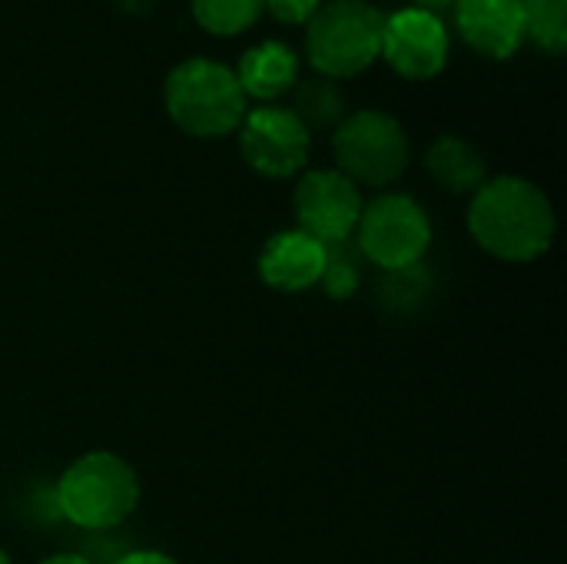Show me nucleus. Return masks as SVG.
<instances>
[{"label": "nucleus", "instance_id": "5", "mask_svg": "<svg viewBox=\"0 0 567 564\" xmlns=\"http://www.w3.org/2000/svg\"><path fill=\"white\" fill-rule=\"evenodd\" d=\"M332 153L339 173L355 186H385L395 183L412 156L405 126L382 110H359L346 116L332 133Z\"/></svg>", "mask_w": 567, "mask_h": 564}, {"label": "nucleus", "instance_id": "16", "mask_svg": "<svg viewBox=\"0 0 567 564\" xmlns=\"http://www.w3.org/2000/svg\"><path fill=\"white\" fill-rule=\"evenodd\" d=\"M525 37L538 47L561 53L567 43V0H522Z\"/></svg>", "mask_w": 567, "mask_h": 564}, {"label": "nucleus", "instance_id": "6", "mask_svg": "<svg viewBox=\"0 0 567 564\" xmlns=\"http://www.w3.org/2000/svg\"><path fill=\"white\" fill-rule=\"evenodd\" d=\"M355 236L369 263H375L385 273H399L422 263L432 243V223L412 196L385 193L362 206Z\"/></svg>", "mask_w": 567, "mask_h": 564}, {"label": "nucleus", "instance_id": "10", "mask_svg": "<svg viewBox=\"0 0 567 564\" xmlns=\"http://www.w3.org/2000/svg\"><path fill=\"white\" fill-rule=\"evenodd\" d=\"M329 263V246L302 229H286L266 239L259 253V276L269 289L302 293L322 283Z\"/></svg>", "mask_w": 567, "mask_h": 564}, {"label": "nucleus", "instance_id": "20", "mask_svg": "<svg viewBox=\"0 0 567 564\" xmlns=\"http://www.w3.org/2000/svg\"><path fill=\"white\" fill-rule=\"evenodd\" d=\"M123 10H130V13H146L150 7H153V0H116Z\"/></svg>", "mask_w": 567, "mask_h": 564}, {"label": "nucleus", "instance_id": "7", "mask_svg": "<svg viewBox=\"0 0 567 564\" xmlns=\"http://www.w3.org/2000/svg\"><path fill=\"white\" fill-rule=\"evenodd\" d=\"M312 133L289 106H256L239 123V150L246 163L272 180L296 176L309 163Z\"/></svg>", "mask_w": 567, "mask_h": 564}, {"label": "nucleus", "instance_id": "1", "mask_svg": "<svg viewBox=\"0 0 567 564\" xmlns=\"http://www.w3.org/2000/svg\"><path fill=\"white\" fill-rule=\"evenodd\" d=\"M468 229L485 253L508 263H532L551 249L558 219L542 186L522 176H495L475 189Z\"/></svg>", "mask_w": 567, "mask_h": 564}, {"label": "nucleus", "instance_id": "9", "mask_svg": "<svg viewBox=\"0 0 567 564\" xmlns=\"http://www.w3.org/2000/svg\"><path fill=\"white\" fill-rule=\"evenodd\" d=\"M379 53L402 76L425 80V76L442 73L449 60V30L439 13H429L422 7H405L385 17Z\"/></svg>", "mask_w": 567, "mask_h": 564}, {"label": "nucleus", "instance_id": "15", "mask_svg": "<svg viewBox=\"0 0 567 564\" xmlns=\"http://www.w3.org/2000/svg\"><path fill=\"white\" fill-rule=\"evenodd\" d=\"M266 0H193V17L199 27H206L209 33H243L246 27H252L262 13Z\"/></svg>", "mask_w": 567, "mask_h": 564}, {"label": "nucleus", "instance_id": "23", "mask_svg": "<svg viewBox=\"0 0 567 564\" xmlns=\"http://www.w3.org/2000/svg\"><path fill=\"white\" fill-rule=\"evenodd\" d=\"M0 564H13V562H10V555H7V552H0Z\"/></svg>", "mask_w": 567, "mask_h": 564}, {"label": "nucleus", "instance_id": "4", "mask_svg": "<svg viewBox=\"0 0 567 564\" xmlns=\"http://www.w3.org/2000/svg\"><path fill=\"white\" fill-rule=\"evenodd\" d=\"M382 23L385 17L365 0H332L309 17L306 53L329 80L362 73L382 50Z\"/></svg>", "mask_w": 567, "mask_h": 564}, {"label": "nucleus", "instance_id": "13", "mask_svg": "<svg viewBox=\"0 0 567 564\" xmlns=\"http://www.w3.org/2000/svg\"><path fill=\"white\" fill-rule=\"evenodd\" d=\"M425 166L449 193H475L488 180V160L472 140H462V136L435 140L429 146Z\"/></svg>", "mask_w": 567, "mask_h": 564}, {"label": "nucleus", "instance_id": "8", "mask_svg": "<svg viewBox=\"0 0 567 564\" xmlns=\"http://www.w3.org/2000/svg\"><path fill=\"white\" fill-rule=\"evenodd\" d=\"M292 209L302 233H309L326 246H336L355 236L362 216V196L359 186L339 170H312L299 180L292 193Z\"/></svg>", "mask_w": 567, "mask_h": 564}, {"label": "nucleus", "instance_id": "18", "mask_svg": "<svg viewBox=\"0 0 567 564\" xmlns=\"http://www.w3.org/2000/svg\"><path fill=\"white\" fill-rule=\"evenodd\" d=\"M266 7L282 20V23H309V17L322 7L319 0H266Z\"/></svg>", "mask_w": 567, "mask_h": 564}, {"label": "nucleus", "instance_id": "2", "mask_svg": "<svg viewBox=\"0 0 567 564\" xmlns=\"http://www.w3.org/2000/svg\"><path fill=\"white\" fill-rule=\"evenodd\" d=\"M166 110L189 136H226L246 116V93L226 63L189 57L166 76Z\"/></svg>", "mask_w": 567, "mask_h": 564}, {"label": "nucleus", "instance_id": "19", "mask_svg": "<svg viewBox=\"0 0 567 564\" xmlns=\"http://www.w3.org/2000/svg\"><path fill=\"white\" fill-rule=\"evenodd\" d=\"M116 564H179L173 555H163V552H130L123 555Z\"/></svg>", "mask_w": 567, "mask_h": 564}, {"label": "nucleus", "instance_id": "14", "mask_svg": "<svg viewBox=\"0 0 567 564\" xmlns=\"http://www.w3.org/2000/svg\"><path fill=\"white\" fill-rule=\"evenodd\" d=\"M299 123L312 130H329L346 120V96L336 80L329 76H312L292 86V106H289Z\"/></svg>", "mask_w": 567, "mask_h": 564}, {"label": "nucleus", "instance_id": "22", "mask_svg": "<svg viewBox=\"0 0 567 564\" xmlns=\"http://www.w3.org/2000/svg\"><path fill=\"white\" fill-rule=\"evenodd\" d=\"M40 564H90L86 558H80V555H53V558H47V562Z\"/></svg>", "mask_w": 567, "mask_h": 564}, {"label": "nucleus", "instance_id": "11", "mask_svg": "<svg viewBox=\"0 0 567 564\" xmlns=\"http://www.w3.org/2000/svg\"><path fill=\"white\" fill-rule=\"evenodd\" d=\"M462 37L488 57H512L525 40L522 0H455Z\"/></svg>", "mask_w": 567, "mask_h": 564}, {"label": "nucleus", "instance_id": "17", "mask_svg": "<svg viewBox=\"0 0 567 564\" xmlns=\"http://www.w3.org/2000/svg\"><path fill=\"white\" fill-rule=\"evenodd\" d=\"M322 286L332 299H349L359 286V269L355 263L346 256V243H336L329 246V263H326V273H322Z\"/></svg>", "mask_w": 567, "mask_h": 564}, {"label": "nucleus", "instance_id": "12", "mask_svg": "<svg viewBox=\"0 0 567 564\" xmlns=\"http://www.w3.org/2000/svg\"><path fill=\"white\" fill-rule=\"evenodd\" d=\"M299 76V57L292 47L276 43V40H262L259 47L246 50L236 70V80L243 86L246 96L256 100H276L282 93H289L296 86Z\"/></svg>", "mask_w": 567, "mask_h": 564}, {"label": "nucleus", "instance_id": "21", "mask_svg": "<svg viewBox=\"0 0 567 564\" xmlns=\"http://www.w3.org/2000/svg\"><path fill=\"white\" fill-rule=\"evenodd\" d=\"M455 0H419V7L422 10H429V13H439V10H445V7H452Z\"/></svg>", "mask_w": 567, "mask_h": 564}, {"label": "nucleus", "instance_id": "3", "mask_svg": "<svg viewBox=\"0 0 567 564\" xmlns=\"http://www.w3.org/2000/svg\"><path fill=\"white\" fill-rule=\"evenodd\" d=\"M56 502L76 529H116L140 502V479L126 459L113 452H86L63 472Z\"/></svg>", "mask_w": 567, "mask_h": 564}]
</instances>
